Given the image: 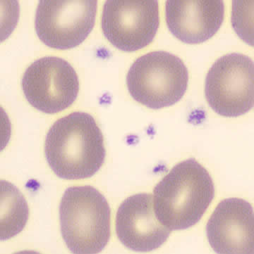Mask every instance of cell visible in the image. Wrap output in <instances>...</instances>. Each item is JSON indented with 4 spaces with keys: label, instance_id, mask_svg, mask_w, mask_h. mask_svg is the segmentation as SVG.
I'll return each instance as SVG.
<instances>
[{
    "label": "cell",
    "instance_id": "obj_7",
    "mask_svg": "<svg viewBox=\"0 0 254 254\" xmlns=\"http://www.w3.org/2000/svg\"><path fill=\"white\" fill-rule=\"evenodd\" d=\"M160 25L156 0H108L101 27L106 39L122 51L132 52L154 41Z\"/></svg>",
    "mask_w": 254,
    "mask_h": 254
},
{
    "label": "cell",
    "instance_id": "obj_6",
    "mask_svg": "<svg viewBox=\"0 0 254 254\" xmlns=\"http://www.w3.org/2000/svg\"><path fill=\"white\" fill-rule=\"evenodd\" d=\"M95 0H41L36 9V34L45 45L70 50L88 38L95 25Z\"/></svg>",
    "mask_w": 254,
    "mask_h": 254
},
{
    "label": "cell",
    "instance_id": "obj_4",
    "mask_svg": "<svg viewBox=\"0 0 254 254\" xmlns=\"http://www.w3.org/2000/svg\"><path fill=\"white\" fill-rule=\"evenodd\" d=\"M188 69L179 57L165 51L139 57L128 71L127 85L132 98L151 109L171 107L187 90Z\"/></svg>",
    "mask_w": 254,
    "mask_h": 254
},
{
    "label": "cell",
    "instance_id": "obj_3",
    "mask_svg": "<svg viewBox=\"0 0 254 254\" xmlns=\"http://www.w3.org/2000/svg\"><path fill=\"white\" fill-rule=\"evenodd\" d=\"M111 210L105 196L91 186L67 188L60 205L62 238L72 253H100L111 235Z\"/></svg>",
    "mask_w": 254,
    "mask_h": 254
},
{
    "label": "cell",
    "instance_id": "obj_1",
    "mask_svg": "<svg viewBox=\"0 0 254 254\" xmlns=\"http://www.w3.org/2000/svg\"><path fill=\"white\" fill-rule=\"evenodd\" d=\"M45 155L55 174L65 180L90 178L105 162L103 134L95 119L76 112L57 120L49 129Z\"/></svg>",
    "mask_w": 254,
    "mask_h": 254
},
{
    "label": "cell",
    "instance_id": "obj_2",
    "mask_svg": "<svg viewBox=\"0 0 254 254\" xmlns=\"http://www.w3.org/2000/svg\"><path fill=\"white\" fill-rule=\"evenodd\" d=\"M214 196L209 173L196 159H187L174 166L155 187V214L171 231L186 230L201 220Z\"/></svg>",
    "mask_w": 254,
    "mask_h": 254
},
{
    "label": "cell",
    "instance_id": "obj_10",
    "mask_svg": "<svg viewBox=\"0 0 254 254\" xmlns=\"http://www.w3.org/2000/svg\"><path fill=\"white\" fill-rule=\"evenodd\" d=\"M115 221L119 241L133 252L157 250L171 233L155 214L154 196L146 193L132 195L124 200L117 210Z\"/></svg>",
    "mask_w": 254,
    "mask_h": 254
},
{
    "label": "cell",
    "instance_id": "obj_12",
    "mask_svg": "<svg viewBox=\"0 0 254 254\" xmlns=\"http://www.w3.org/2000/svg\"><path fill=\"white\" fill-rule=\"evenodd\" d=\"M28 205L19 190L11 183L1 182V240L21 233L28 219Z\"/></svg>",
    "mask_w": 254,
    "mask_h": 254
},
{
    "label": "cell",
    "instance_id": "obj_9",
    "mask_svg": "<svg viewBox=\"0 0 254 254\" xmlns=\"http://www.w3.org/2000/svg\"><path fill=\"white\" fill-rule=\"evenodd\" d=\"M206 235L216 254H253V207L242 198L223 200L207 223Z\"/></svg>",
    "mask_w": 254,
    "mask_h": 254
},
{
    "label": "cell",
    "instance_id": "obj_11",
    "mask_svg": "<svg viewBox=\"0 0 254 254\" xmlns=\"http://www.w3.org/2000/svg\"><path fill=\"white\" fill-rule=\"evenodd\" d=\"M166 23L171 34L184 43L200 44L213 38L223 24L222 0H168Z\"/></svg>",
    "mask_w": 254,
    "mask_h": 254
},
{
    "label": "cell",
    "instance_id": "obj_5",
    "mask_svg": "<svg viewBox=\"0 0 254 254\" xmlns=\"http://www.w3.org/2000/svg\"><path fill=\"white\" fill-rule=\"evenodd\" d=\"M254 62L250 57L239 53L220 57L206 75L208 105L224 117L247 114L254 107Z\"/></svg>",
    "mask_w": 254,
    "mask_h": 254
},
{
    "label": "cell",
    "instance_id": "obj_8",
    "mask_svg": "<svg viewBox=\"0 0 254 254\" xmlns=\"http://www.w3.org/2000/svg\"><path fill=\"white\" fill-rule=\"evenodd\" d=\"M21 87L28 103L48 114L65 110L78 97L75 68L63 59L45 57L33 62L23 74Z\"/></svg>",
    "mask_w": 254,
    "mask_h": 254
}]
</instances>
